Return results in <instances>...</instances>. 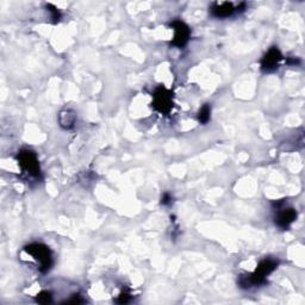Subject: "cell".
<instances>
[{
  "instance_id": "obj_4",
  "label": "cell",
  "mask_w": 305,
  "mask_h": 305,
  "mask_svg": "<svg viewBox=\"0 0 305 305\" xmlns=\"http://www.w3.org/2000/svg\"><path fill=\"white\" fill-rule=\"evenodd\" d=\"M153 106L156 111L161 113H168L173 108V97L171 91L167 90L163 86H160L154 93Z\"/></svg>"
},
{
  "instance_id": "obj_5",
  "label": "cell",
  "mask_w": 305,
  "mask_h": 305,
  "mask_svg": "<svg viewBox=\"0 0 305 305\" xmlns=\"http://www.w3.org/2000/svg\"><path fill=\"white\" fill-rule=\"evenodd\" d=\"M171 27L174 30V38L172 41V44L178 48H182L187 43L191 36V30L181 20H174L171 24Z\"/></svg>"
},
{
  "instance_id": "obj_7",
  "label": "cell",
  "mask_w": 305,
  "mask_h": 305,
  "mask_svg": "<svg viewBox=\"0 0 305 305\" xmlns=\"http://www.w3.org/2000/svg\"><path fill=\"white\" fill-rule=\"evenodd\" d=\"M297 218V212L292 208L278 207V213L275 216V224L281 229H288Z\"/></svg>"
},
{
  "instance_id": "obj_13",
  "label": "cell",
  "mask_w": 305,
  "mask_h": 305,
  "mask_svg": "<svg viewBox=\"0 0 305 305\" xmlns=\"http://www.w3.org/2000/svg\"><path fill=\"white\" fill-rule=\"evenodd\" d=\"M130 301V293H128V292H122L121 296H119L118 298V303H128V302Z\"/></svg>"
},
{
  "instance_id": "obj_11",
  "label": "cell",
  "mask_w": 305,
  "mask_h": 305,
  "mask_svg": "<svg viewBox=\"0 0 305 305\" xmlns=\"http://www.w3.org/2000/svg\"><path fill=\"white\" fill-rule=\"evenodd\" d=\"M36 301H37L38 303H41V304H48V303H51V301H53V297H51V294L49 293L48 291H42L40 294H37V298H36Z\"/></svg>"
},
{
  "instance_id": "obj_15",
  "label": "cell",
  "mask_w": 305,
  "mask_h": 305,
  "mask_svg": "<svg viewBox=\"0 0 305 305\" xmlns=\"http://www.w3.org/2000/svg\"><path fill=\"white\" fill-rule=\"evenodd\" d=\"M171 200H172L171 194H169V193H165V194L162 195V197H161V204L168 205V204H171Z\"/></svg>"
},
{
  "instance_id": "obj_9",
  "label": "cell",
  "mask_w": 305,
  "mask_h": 305,
  "mask_svg": "<svg viewBox=\"0 0 305 305\" xmlns=\"http://www.w3.org/2000/svg\"><path fill=\"white\" fill-rule=\"evenodd\" d=\"M74 122L75 114L73 113V112L70 111L61 112V114H60V123H61L62 127L69 129V128H72L73 125H74Z\"/></svg>"
},
{
  "instance_id": "obj_2",
  "label": "cell",
  "mask_w": 305,
  "mask_h": 305,
  "mask_svg": "<svg viewBox=\"0 0 305 305\" xmlns=\"http://www.w3.org/2000/svg\"><path fill=\"white\" fill-rule=\"evenodd\" d=\"M24 250L40 264L42 273H46L50 270L53 266V257L48 247L42 243H31L25 247Z\"/></svg>"
},
{
  "instance_id": "obj_10",
  "label": "cell",
  "mask_w": 305,
  "mask_h": 305,
  "mask_svg": "<svg viewBox=\"0 0 305 305\" xmlns=\"http://www.w3.org/2000/svg\"><path fill=\"white\" fill-rule=\"evenodd\" d=\"M210 114H211V108L210 105H204L202 109H200L199 114H198V119H199L200 123L207 124L209 121H210Z\"/></svg>"
},
{
  "instance_id": "obj_8",
  "label": "cell",
  "mask_w": 305,
  "mask_h": 305,
  "mask_svg": "<svg viewBox=\"0 0 305 305\" xmlns=\"http://www.w3.org/2000/svg\"><path fill=\"white\" fill-rule=\"evenodd\" d=\"M235 12L231 2H222V4H213L211 7V14L217 18H226Z\"/></svg>"
},
{
  "instance_id": "obj_1",
  "label": "cell",
  "mask_w": 305,
  "mask_h": 305,
  "mask_svg": "<svg viewBox=\"0 0 305 305\" xmlns=\"http://www.w3.org/2000/svg\"><path fill=\"white\" fill-rule=\"evenodd\" d=\"M277 266H278L277 260L270 259V257L262 260L259 264V266H257V270H255L252 274L246 275V277L242 275V277L240 278V285L244 289L261 285V284L265 283L266 277L270 275L271 273L277 268Z\"/></svg>"
},
{
  "instance_id": "obj_6",
  "label": "cell",
  "mask_w": 305,
  "mask_h": 305,
  "mask_svg": "<svg viewBox=\"0 0 305 305\" xmlns=\"http://www.w3.org/2000/svg\"><path fill=\"white\" fill-rule=\"evenodd\" d=\"M283 56H281V53L279 51L278 48H271L270 50L267 51V54L262 57L261 60V69L264 72H273L278 68L279 62L281 61Z\"/></svg>"
},
{
  "instance_id": "obj_12",
  "label": "cell",
  "mask_w": 305,
  "mask_h": 305,
  "mask_svg": "<svg viewBox=\"0 0 305 305\" xmlns=\"http://www.w3.org/2000/svg\"><path fill=\"white\" fill-rule=\"evenodd\" d=\"M47 7H48V9H50L49 10V12H51V15H53V19L55 20H59V18H60V14H59V11H57V10L55 9V7L53 6V5H47Z\"/></svg>"
},
{
  "instance_id": "obj_3",
  "label": "cell",
  "mask_w": 305,
  "mask_h": 305,
  "mask_svg": "<svg viewBox=\"0 0 305 305\" xmlns=\"http://www.w3.org/2000/svg\"><path fill=\"white\" fill-rule=\"evenodd\" d=\"M20 168L32 177H40L41 168L36 154L31 150H22L17 156Z\"/></svg>"
},
{
  "instance_id": "obj_14",
  "label": "cell",
  "mask_w": 305,
  "mask_h": 305,
  "mask_svg": "<svg viewBox=\"0 0 305 305\" xmlns=\"http://www.w3.org/2000/svg\"><path fill=\"white\" fill-rule=\"evenodd\" d=\"M66 303L67 304H79V303H83V301L80 298L79 294H77V296H74L72 299H69V301H66Z\"/></svg>"
}]
</instances>
